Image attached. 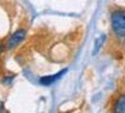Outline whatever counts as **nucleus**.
<instances>
[{
  "label": "nucleus",
  "instance_id": "nucleus-1",
  "mask_svg": "<svg viewBox=\"0 0 125 113\" xmlns=\"http://www.w3.org/2000/svg\"><path fill=\"white\" fill-rule=\"evenodd\" d=\"M111 23L115 33L125 37V11H116L111 15Z\"/></svg>",
  "mask_w": 125,
  "mask_h": 113
},
{
  "label": "nucleus",
  "instance_id": "nucleus-2",
  "mask_svg": "<svg viewBox=\"0 0 125 113\" xmlns=\"http://www.w3.org/2000/svg\"><path fill=\"white\" fill-rule=\"evenodd\" d=\"M25 37V30H18L13 34L11 37L10 38L8 44H7V48L8 49H12L15 46H17Z\"/></svg>",
  "mask_w": 125,
  "mask_h": 113
},
{
  "label": "nucleus",
  "instance_id": "nucleus-3",
  "mask_svg": "<svg viewBox=\"0 0 125 113\" xmlns=\"http://www.w3.org/2000/svg\"><path fill=\"white\" fill-rule=\"evenodd\" d=\"M65 72H66V70H63L62 72H60V73H58L55 75H49V76L42 77V78H41V83L42 85H45V86H49L51 84H53L55 81H56L57 79H59L61 77V75L65 74Z\"/></svg>",
  "mask_w": 125,
  "mask_h": 113
},
{
  "label": "nucleus",
  "instance_id": "nucleus-4",
  "mask_svg": "<svg viewBox=\"0 0 125 113\" xmlns=\"http://www.w3.org/2000/svg\"><path fill=\"white\" fill-rule=\"evenodd\" d=\"M115 112L125 113V95L120 96L115 105Z\"/></svg>",
  "mask_w": 125,
  "mask_h": 113
},
{
  "label": "nucleus",
  "instance_id": "nucleus-5",
  "mask_svg": "<svg viewBox=\"0 0 125 113\" xmlns=\"http://www.w3.org/2000/svg\"><path fill=\"white\" fill-rule=\"evenodd\" d=\"M104 39H105V37L104 36H102V37H100L97 41H96V44H95V48H94V55L99 51V49H100L101 45L103 44V43H104Z\"/></svg>",
  "mask_w": 125,
  "mask_h": 113
},
{
  "label": "nucleus",
  "instance_id": "nucleus-6",
  "mask_svg": "<svg viewBox=\"0 0 125 113\" xmlns=\"http://www.w3.org/2000/svg\"><path fill=\"white\" fill-rule=\"evenodd\" d=\"M2 109H3V103L0 101V112L2 111Z\"/></svg>",
  "mask_w": 125,
  "mask_h": 113
},
{
  "label": "nucleus",
  "instance_id": "nucleus-7",
  "mask_svg": "<svg viewBox=\"0 0 125 113\" xmlns=\"http://www.w3.org/2000/svg\"><path fill=\"white\" fill-rule=\"evenodd\" d=\"M1 51H2V47H1V45H0V53H1Z\"/></svg>",
  "mask_w": 125,
  "mask_h": 113
}]
</instances>
